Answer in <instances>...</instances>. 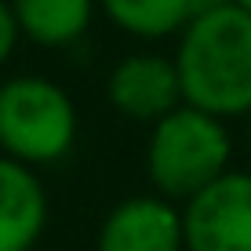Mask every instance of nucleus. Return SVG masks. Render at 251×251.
Wrapping results in <instances>:
<instances>
[{"label": "nucleus", "instance_id": "obj_1", "mask_svg": "<svg viewBox=\"0 0 251 251\" xmlns=\"http://www.w3.org/2000/svg\"><path fill=\"white\" fill-rule=\"evenodd\" d=\"M182 102L219 120L251 113V15L237 4L189 19L175 51Z\"/></svg>", "mask_w": 251, "mask_h": 251}, {"label": "nucleus", "instance_id": "obj_2", "mask_svg": "<svg viewBox=\"0 0 251 251\" xmlns=\"http://www.w3.org/2000/svg\"><path fill=\"white\" fill-rule=\"evenodd\" d=\"M229 164V131L219 117L201 113L193 106H178L175 113L153 124L146 168L153 186L164 197H197L215 178L226 175Z\"/></svg>", "mask_w": 251, "mask_h": 251}, {"label": "nucleus", "instance_id": "obj_3", "mask_svg": "<svg viewBox=\"0 0 251 251\" xmlns=\"http://www.w3.org/2000/svg\"><path fill=\"white\" fill-rule=\"evenodd\" d=\"M76 142V109L48 76L0 84V150L19 164H55Z\"/></svg>", "mask_w": 251, "mask_h": 251}, {"label": "nucleus", "instance_id": "obj_4", "mask_svg": "<svg viewBox=\"0 0 251 251\" xmlns=\"http://www.w3.org/2000/svg\"><path fill=\"white\" fill-rule=\"evenodd\" d=\"M189 251H251V175L226 171L182 211Z\"/></svg>", "mask_w": 251, "mask_h": 251}, {"label": "nucleus", "instance_id": "obj_5", "mask_svg": "<svg viewBox=\"0 0 251 251\" xmlns=\"http://www.w3.org/2000/svg\"><path fill=\"white\" fill-rule=\"evenodd\" d=\"M106 91L127 120H146V124H157L178 106H186L175 58L164 55H127L113 66Z\"/></svg>", "mask_w": 251, "mask_h": 251}, {"label": "nucleus", "instance_id": "obj_6", "mask_svg": "<svg viewBox=\"0 0 251 251\" xmlns=\"http://www.w3.org/2000/svg\"><path fill=\"white\" fill-rule=\"evenodd\" d=\"M182 244V215L157 197L124 201L99 233V251H178Z\"/></svg>", "mask_w": 251, "mask_h": 251}, {"label": "nucleus", "instance_id": "obj_7", "mask_svg": "<svg viewBox=\"0 0 251 251\" xmlns=\"http://www.w3.org/2000/svg\"><path fill=\"white\" fill-rule=\"evenodd\" d=\"M48 219V197L25 164L0 157V251H29Z\"/></svg>", "mask_w": 251, "mask_h": 251}, {"label": "nucleus", "instance_id": "obj_8", "mask_svg": "<svg viewBox=\"0 0 251 251\" xmlns=\"http://www.w3.org/2000/svg\"><path fill=\"white\" fill-rule=\"evenodd\" d=\"M95 0H11L19 33L44 48H66L84 37Z\"/></svg>", "mask_w": 251, "mask_h": 251}, {"label": "nucleus", "instance_id": "obj_9", "mask_svg": "<svg viewBox=\"0 0 251 251\" xmlns=\"http://www.w3.org/2000/svg\"><path fill=\"white\" fill-rule=\"evenodd\" d=\"M99 4L124 33L142 40H160L189 25L186 0H99Z\"/></svg>", "mask_w": 251, "mask_h": 251}, {"label": "nucleus", "instance_id": "obj_10", "mask_svg": "<svg viewBox=\"0 0 251 251\" xmlns=\"http://www.w3.org/2000/svg\"><path fill=\"white\" fill-rule=\"evenodd\" d=\"M15 44H19V22H15L11 4H4V0H0V66L11 58Z\"/></svg>", "mask_w": 251, "mask_h": 251}, {"label": "nucleus", "instance_id": "obj_11", "mask_svg": "<svg viewBox=\"0 0 251 251\" xmlns=\"http://www.w3.org/2000/svg\"><path fill=\"white\" fill-rule=\"evenodd\" d=\"M189 4V19H201V15L222 11V7H233V0H186Z\"/></svg>", "mask_w": 251, "mask_h": 251}, {"label": "nucleus", "instance_id": "obj_12", "mask_svg": "<svg viewBox=\"0 0 251 251\" xmlns=\"http://www.w3.org/2000/svg\"><path fill=\"white\" fill-rule=\"evenodd\" d=\"M233 4H237L240 11H248V15H251V0H233Z\"/></svg>", "mask_w": 251, "mask_h": 251}, {"label": "nucleus", "instance_id": "obj_13", "mask_svg": "<svg viewBox=\"0 0 251 251\" xmlns=\"http://www.w3.org/2000/svg\"><path fill=\"white\" fill-rule=\"evenodd\" d=\"M248 138H251V113H248Z\"/></svg>", "mask_w": 251, "mask_h": 251}]
</instances>
